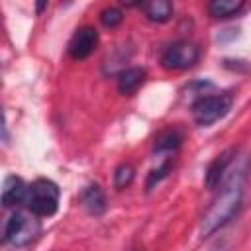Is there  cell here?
<instances>
[{"instance_id":"6da1fadb","label":"cell","mask_w":251,"mask_h":251,"mask_svg":"<svg viewBox=\"0 0 251 251\" xmlns=\"http://www.w3.org/2000/svg\"><path fill=\"white\" fill-rule=\"evenodd\" d=\"M249 165L245 159H239L235 165L229 167L227 175L216 188V196L206 208L202 222H200V235L210 237L222 227H226L239 212L243 202V186L247 178Z\"/></svg>"},{"instance_id":"5bb4252c","label":"cell","mask_w":251,"mask_h":251,"mask_svg":"<svg viewBox=\"0 0 251 251\" xmlns=\"http://www.w3.org/2000/svg\"><path fill=\"white\" fill-rule=\"evenodd\" d=\"M133 176H135V169H133L129 163H122V165H118L116 171H114V186L122 190V188H126V186L131 184Z\"/></svg>"},{"instance_id":"7a4b0ae2","label":"cell","mask_w":251,"mask_h":251,"mask_svg":"<svg viewBox=\"0 0 251 251\" xmlns=\"http://www.w3.org/2000/svg\"><path fill=\"white\" fill-rule=\"evenodd\" d=\"M41 233L39 218L29 210H16L4 226V243L12 247H25Z\"/></svg>"},{"instance_id":"8992f818","label":"cell","mask_w":251,"mask_h":251,"mask_svg":"<svg viewBox=\"0 0 251 251\" xmlns=\"http://www.w3.org/2000/svg\"><path fill=\"white\" fill-rule=\"evenodd\" d=\"M98 39L100 37H98V31H96L94 25H82V27H78L73 33V37L69 41V47H67L71 59L82 61V59L90 57L94 53V49L98 47Z\"/></svg>"},{"instance_id":"e0dca14e","label":"cell","mask_w":251,"mask_h":251,"mask_svg":"<svg viewBox=\"0 0 251 251\" xmlns=\"http://www.w3.org/2000/svg\"><path fill=\"white\" fill-rule=\"evenodd\" d=\"M206 251H224V245H222V243H214V245L208 247Z\"/></svg>"},{"instance_id":"2e32d148","label":"cell","mask_w":251,"mask_h":251,"mask_svg":"<svg viewBox=\"0 0 251 251\" xmlns=\"http://www.w3.org/2000/svg\"><path fill=\"white\" fill-rule=\"evenodd\" d=\"M169 167H171V161H165L159 169H155V171H151V175H149V178H147V188H151L155 182H159L165 175H167V171H169Z\"/></svg>"},{"instance_id":"277c9868","label":"cell","mask_w":251,"mask_h":251,"mask_svg":"<svg viewBox=\"0 0 251 251\" xmlns=\"http://www.w3.org/2000/svg\"><path fill=\"white\" fill-rule=\"evenodd\" d=\"M233 104V96L229 92H218V94H204L198 96L192 104V118L198 126L208 127L222 120Z\"/></svg>"},{"instance_id":"9c48e42d","label":"cell","mask_w":251,"mask_h":251,"mask_svg":"<svg viewBox=\"0 0 251 251\" xmlns=\"http://www.w3.org/2000/svg\"><path fill=\"white\" fill-rule=\"evenodd\" d=\"M145 78H147V73L141 67H127V69L120 71L118 73V90H120V94H126V96L135 94L143 86Z\"/></svg>"},{"instance_id":"3957f363","label":"cell","mask_w":251,"mask_h":251,"mask_svg":"<svg viewBox=\"0 0 251 251\" xmlns=\"http://www.w3.org/2000/svg\"><path fill=\"white\" fill-rule=\"evenodd\" d=\"M61 190L51 178H35L27 190V210L37 218H51L59 210Z\"/></svg>"},{"instance_id":"52a82bcc","label":"cell","mask_w":251,"mask_h":251,"mask_svg":"<svg viewBox=\"0 0 251 251\" xmlns=\"http://www.w3.org/2000/svg\"><path fill=\"white\" fill-rule=\"evenodd\" d=\"M237 151L233 147H227L226 151H222L206 169V175H204V184L210 188V190H216L220 186V182L224 180V176L227 175L229 167L233 165V159H235Z\"/></svg>"},{"instance_id":"5b68a950","label":"cell","mask_w":251,"mask_h":251,"mask_svg":"<svg viewBox=\"0 0 251 251\" xmlns=\"http://www.w3.org/2000/svg\"><path fill=\"white\" fill-rule=\"evenodd\" d=\"M200 59V49L188 39H178L165 47L161 55V67L165 71H186L192 69Z\"/></svg>"},{"instance_id":"9a60e30c","label":"cell","mask_w":251,"mask_h":251,"mask_svg":"<svg viewBox=\"0 0 251 251\" xmlns=\"http://www.w3.org/2000/svg\"><path fill=\"white\" fill-rule=\"evenodd\" d=\"M100 22L104 27H118L122 22H124V14L120 8L116 6H108L100 12Z\"/></svg>"},{"instance_id":"4fadbf2b","label":"cell","mask_w":251,"mask_h":251,"mask_svg":"<svg viewBox=\"0 0 251 251\" xmlns=\"http://www.w3.org/2000/svg\"><path fill=\"white\" fill-rule=\"evenodd\" d=\"M180 141H182V133H180L176 127H171V129L163 131V133L157 137V141H155V151H159V153H171V151L178 149Z\"/></svg>"},{"instance_id":"7c38bea8","label":"cell","mask_w":251,"mask_h":251,"mask_svg":"<svg viewBox=\"0 0 251 251\" xmlns=\"http://www.w3.org/2000/svg\"><path fill=\"white\" fill-rule=\"evenodd\" d=\"M143 12L147 20L155 24H165L173 18V4L169 0H151L143 4Z\"/></svg>"},{"instance_id":"30bf717a","label":"cell","mask_w":251,"mask_h":251,"mask_svg":"<svg viewBox=\"0 0 251 251\" xmlns=\"http://www.w3.org/2000/svg\"><path fill=\"white\" fill-rule=\"evenodd\" d=\"M80 202L84 206V210L92 216H100L106 210V194L98 184H88L84 186V190L80 192Z\"/></svg>"},{"instance_id":"ba28073f","label":"cell","mask_w":251,"mask_h":251,"mask_svg":"<svg viewBox=\"0 0 251 251\" xmlns=\"http://www.w3.org/2000/svg\"><path fill=\"white\" fill-rule=\"evenodd\" d=\"M27 190H29V184H25L24 178H20L16 175L6 176L4 186H2V206L4 208H16L20 204H25Z\"/></svg>"},{"instance_id":"8fae6325","label":"cell","mask_w":251,"mask_h":251,"mask_svg":"<svg viewBox=\"0 0 251 251\" xmlns=\"http://www.w3.org/2000/svg\"><path fill=\"white\" fill-rule=\"evenodd\" d=\"M245 2L241 0H212L208 4V14L216 20H226V18H233L239 12H243Z\"/></svg>"}]
</instances>
